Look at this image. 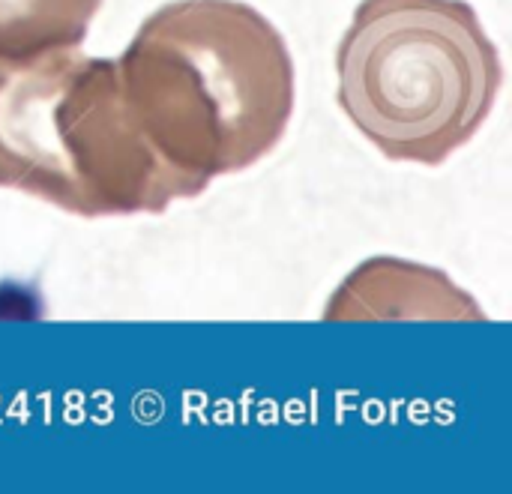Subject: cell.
<instances>
[{
  "label": "cell",
  "mask_w": 512,
  "mask_h": 494,
  "mask_svg": "<svg viewBox=\"0 0 512 494\" xmlns=\"http://www.w3.org/2000/svg\"><path fill=\"white\" fill-rule=\"evenodd\" d=\"M129 114L198 195L264 159L294 114L282 33L240 0H177L138 27L117 60Z\"/></svg>",
  "instance_id": "obj_1"
},
{
  "label": "cell",
  "mask_w": 512,
  "mask_h": 494,
  "mask_svg": "<svg viewBox=\"0 0 512 494\" xmlns=\"http://www.w3.org/2000/svg\"><path fill=\"white\" fill-rule=\"evenodd\" d=\"M0 186L81 219L165 213L198 195L135 126L117 60L75 48L0 60Z\"/></svg>",
  "instance_id": "obj_2"
},
{
  "label": "cell",
  "mask_w": 512,
  "mask_h": 494,
  "mask_svg": "<svg viewBox=\"0 0 512 494\" xmlns=\"http://www.w3.org/2000/svg\"><path fill=\"white\" fill-rule=\"evenodd\" d=\"M339 105L396 162L441 165L489 120L504 66L465 0H363L336 54Z\"/></svg>",
  "instance_id": "obj_3"
},
{
  "label": "cell",
  "mask_w": 512,
  "mask_h": 494,
  "mask_svg": "<svg viewBox=\"0 0 512 494\" xmlns=\"http://www.w3.org/2000/svg\"><path fill=\"white\" fill-rule=\"evenodd\" d=\"M486 321L447 273L402 258L363 261L324 306V321Z\"/></svg>",
  "instance_id": "obj_4"
},
{
  "label": "cell",
  "mask_w": 512,
  "mask_h": 494,
  "mask_svg": "<svg viewBox=\"0 0 512 494\" xmlns=\"http://www.w3.org/2000/svg\"><path fill=\"white\" fill-rule=\"evenodd\" d=\"M102 0H0V60L84 42Z\"/></svg>",
  "instance_id": "obj_5"
}]
</instances>
